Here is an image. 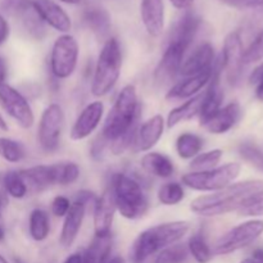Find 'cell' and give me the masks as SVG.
<instances>
[{"instance_id":"cell-1","label":"cell","mask_w":263,"mask_h":263,"mask_svg":"<svg viewBox=\"0 0 263 263\" xmlns=\"http://www.w3.org/2000/svg\"><path fill=\"white\" fill-rule=\"evenodd\" d=\"M263 195V182L259 180L236 182L212 194L198 197L190 203V211L202 217H217L240 211Z\"/></svg>"},{"instance_id":"cell-2","label":"cell","mask_w":263,"mask_h":263,"mask_svg":"<svg viewBox=\"0 0 263 263\" xmlns=\"http://www.w3.org/2000/svg\"><path fill=\"white\" fill-rule=\"evenodd\" d=\"M189 230V221H171L141 231L131 247V261L134 263L146 262L162 249L179 243Z\"/></svg>"},{"instance_id":"cell-3","label":"cell","mask_w":263,"mask_h":263,"mask_svg":"<svg viewBox=\"0 0 263 263\" xmlns=\"http://www.w3.org/2000/svg\"><path fill=\"white\" fill-rule=\"evenodd\" d=\"M140 112L141 107L136 87L134 85H126L118 92L115 104L105 117L100 136L109 145L116 139L138 127Z\"/></svg>"},{"instance_id":"cell-4","label":"cell","mask_w":263,"mask_h":263,"mask_svg":"<svg viewBox=\"0 0 263 263\" xmlns=\"http://www.w3.org/2000/svg\"><path fill=\"white\" fill-rule=\"evenodd\" d=\"M109 189L113 194L116 208L127 220H139L149 210V200L143 185L123 172H117L110 179Z\"/></svg>"},{"instance_id":"cell-5","label":"cell","mask_w":263,"mask_h":263,"mask_svg":"<svg viewBox=\"0 0 263 263\" xmlns=\"http://www.w3.org/2000/svg\"><path fill=\"white\" fill-rule=\"evenodd\" d=\"M122 68V50L116 37L107 39L98 57L91 82V94L104 97L118 82Z\"/></svg>"},{"instance_id":"cell-6","label":"cell","mask_w":263,"mask_h":263,"mask_svg":"<svg viewBox=\"0 0 263 263\" xmlns=\"http://www.w3.org/2000/svg\"><path fill=\"white\" fill-rule=\"evenodd\" d=\"M241 166L235 162L217 166L208 171H198L185 174L181 181L185 186L195 192H218L233 184L239 177Z\"/></svg>"},{"instance_id":"cell-7","label":"cell","mask_w":263,"mask_h":263,"mask_svg":"<svg viewBox=\"0 0 263 263\" xmlns=\"http://www.w3.org/2000/svg\"><path fill=\"white\" fill-rule=\"evenodd\" d=\"M80 46L72 35L64 33L55 39L50 51V72L57 80L69 79L77 68Z\"/></svg>"},{"instance_id":"cell-8","label":"cell","mask_w":263,"mask_h":263,"mask_svg":"<svg viewBox=\"0 0 263 263\" xmlns=\"http://www.w3.org/2000/svg\"><path fill=\"white\" fill-rule=\"evenodd\" d=\"M263 234V220H251L223 234L213 246V254L225 256L251 246Z\"/></svg>"},{"instance_id":"cell-9","label":"cell","mask_w":263,"mask_h":263,"mask_svg":"<svg viewBox=\"0 0 263 263\" xmlns=\"http://www.w3.org/2000/svg\"><path fill=\"white\" fill-rule=\"evenodd\" d=\"M0 9L20 21L21 26L33 40L41 41L46 36V25L35 10L32 0H2Z\"/></svg>"},{"instance_id":"cell-10","label":"cell","mask_w":263,"mask_h":263,"mask_svg":"<svg viewBox=\"0 0 263 263\" xmlns=\"http://www.w3.org/2000/svg\"><path fill=\"white\" fill-rule=\"evenodd\" d=\"M64 128V112L57 103H51L44 109L37 128V141L46 153H53L59 148Z\"/></svg>"},{"instance_id":"cell-11","label":"cell","mask_w":263,"mask_h":263,"mask_svg":"<svg viewBox=\"0 0 263 263\" xmlns=\"http://www.w3.org/2000/svg\"><path fill=\"white\" fill-rule=\"evenodd\" d=\"M244 49L241 36L238 31L230 32L223 41L222 54L220 57L222 72L231 86H236L241 81L244 73Z\"/></svg>"},{"instance_id":"cell-12","label":"cell","mask_w":263,"mask_h":263,"mask_svg":"<svg viewBox=\"0 0 263 263\" xmlns=\"http://www.w3.org/2000/svg\"><path fill=\"white\" fill-rule=\"evenodd\" d=\"M0 105L20 127L28 130L35 123V115L28 100L7 82L0 85Z\"/></svg>"},{"instance_id":"cell-13","label":"cell","mask_w":263,"mask_h":263,"mask_svg":"<svg viewBox=\"0 0 263 263\" xmlns=\"http://www.w3.org/2000/svg\"><path fill=\"white\" fill-rule=\"evenodd\" d=\"M187 50L189 49L181 44L167 41L161 61L158 62L154 71V81L158 85L168 84L172 81L180 73Z\"/></svg>"},{"instance_id":"cell-14","label":"cell","mask_w":263,"mask_h":263,"mask_svg":"<svg viewBox=\"0 0 263 263\" xmlns=\"http://www.w3.org/2000/svg\"><path fill=\"white\" fill-rule=\"evenodd\" d=\"M104 116V104L100 100H95L87 104L79 117L76 118L69 131V138L73 141L85 140L89 138L98 127Z\"/></svg>"},{"instance_id":"cell-15","label":"cell","mask_w":263,"mask_h":263,"mask_svg":"<svg viewBox=\"0 0 263 263\" xmlns=\"http://www.w3.org/2000/svg\"><path fill=\"white\" fill-rule=\"evenodd\" d=\"M164 127H166V121L162 115H156L144 121L143 123H139L131 149L134 152L152 151V148L156 146L163 136Z\"/></svg>"},{"instance_id":"cell-16","label":"cell","mask_w":263,"mask_h":263,"mask_svg":"<svg viewBox=\"0 0 263 263\" xmlns=\"http://www.w3.org/2000/svg\"><path fill=\"white\" fill-rule=\"evenodd\" d=\"M117 211L113 194L108 187L94 203V234L95 236H107L112 234L115 213Z\"/></svg>"},{"instance_id":"cell-17","label":"cell","mask_w":263,"mask_h":263,"mask_svg":"<svg viewBox=\"0 0 263 263\" xmlns=\"http://www.w3.org/2000/svg\"><path fill=\"white\" fill-rule=\"evenodd\" d=\"M32 4L44 23L62 33L69 32L72 21L66 10L53 0H32Z\"/></svg>"},{"instance_id":"cell-18","label":"cell","mask_w":263,"mask_h":263,"mask_svg":"<svg viewBox=\"0 0 263 263\" xmlns=\"http://www.w3.org/2000/svg\"><path fill=\"white\" fill-rule=\"evenodd\" d=\"M216 53L211 43H203L187 57L182 63L180 74L185 77L195 76L205 71H211L215 64Z\"/></svg>"},{"instance_id":"cell-19","label":"cell","mask_w":263,"mask_h":263,"mask_svg":"<svg viewBox=\"0 0 263 263\" xmlns=\"http://www.w3.org/2000/svg\"><path fill=\"white\" fill-rule=\"evenodd\" d=\"M212 69L203 72V73L195 74V76L185 77L182 81L175 84L167 91L166 99L170 100V102H172V100L174 102L175 100H187L202 92V90L210 84L211 77H212Z\"/></svg>"},{"instance_id":"cell-20","label":"cell","mask_w":263,"mask_h":263,"mask_svg":"<svg viewBox=\"0 0 263 263\" xmlns=\"http://www.w3.org/2000/svg\"><path fill=\"white\" fill-rule=\"evenodd\" d=\"M200 25H202V20L197 13L186 12L176 21L174 27L171 28L167 41L181 44L185 48L190 49L198 31H199Z\"/></svg>"},{"instance_id":"cell-21","label":"cell","mask_w":263,"mask_h":263,"mask_svg":"<svg viewBox=\"0 0 263 263\" xmlns=\"http://www.w3.org/2000/svg\"><path fill=\"white\" fill-rule=\"evenodd\" d=\"M86 205L80 202H72L68 213L64 216L63 225H62L61 235H59V244L63 248H69L79 236L80 230L82 228Z\"/></svg>"},{"instance_id":"cell-22","label":"cell","mask_w":263,"mask_h":263,"mask_svg":"<svg viewBox=\"0 0 263 263\" xmlns=\"http://www.w3.org/2000/svg\"><path fill=\"white\" fill-rule=\"evenodd\" d=\"M141 21L145 31L152 37H158L164 30L163 0H141Z\"/></svg>"},{"instance_id":"cell-23","label":"cell","mask_w":263,"mask_h":263,"mask_svg":"<svg viewBox=\"0 0 263 263\" xmlns=\"http://www.w3.org/2000/svg\"><path fill=\"white\" fill-rule=\"evenodd\" d=\"M241 116V108L238 102L229 103L208 121L204 128L213 135H222L230 131L239 122Z\"/></svg>"},{"instance_id":"cell-24","label":"cell","mask_w":263,"mask_h":263,"mask_svg":"<svg viewBox=\"0 0 263 263\" xmlns=\"http://www.w3.org/2000/svg\"><path fill=\"white\" fill-rule=\"evenodd\" d=\"M82 22L98 37L103 39L109 35L112 22L110 15L103 7L97 4H89L82 10Z\"/></svg>"},{"instance_id":"cell-25","label":"cell","mask_w":263,"mask_h":263,"mask_svg":"<svg viewBox=\"0 0 263 263\" xmlns=\"http://www.w3.org/2000/svg\"><path fill=\"white\" fill-rule=\"evenodd\" d=\"M141 167L146 174L159 179H170L175 172L174 162L159 152H149L141 158Z\"/></svg>"},{"instance_id":"cell-26","label":"cell","mask_w":263,"mask_h":263,"mask_svg":"<svg viewBox=\"0 0 263 263\" xmlns=\"http://www.w3.org/2000/svg\"><path fill=\"white\" fill-rule=\"evenodd\" d=\"M202 103H203V91L199 92L198 95H195V97L187 99L186 102L180 104L179 107L170 110L168 116H167V121H166L167 127L172 128L175 127V126L179 125V123L186 122V121H190L194 117H197L200 112Z\"/></svg>"},{"instance_id":"cell-27","label":"cell","mask_w":263,"mask_h":263,"mask_svg":"<svg viewBox=\"0 0 263 263\" xmlns=\"http://www.w3.org/2000/svg\"><path fill=\"white\" fill-rule=\"evenodd\" d=\"M20 174L22 175L23 180L27 185L28 192L40 193L48 189L49 186H53L50 164L49 166L39 164V166L30 167V168L20 170Z\"/></svg>"},{"instance_id":"cell-28","label":"cell","mask_w":263,"mask_h":263,"mask_svg":"<svg viewBox=\"0 0 263 263\" xmlns=\"http://www.w3.org/2000/svg\"><path fill=\"white\" fill-rule=\"evenodd\" d=\"M112 247V234L107 236H94L82 254V263H108Z\"/></svg>"},{"instance_id":"cell-29","label":"cell","mask_w":263,"mask_h":263,"mask_svg":"<svg viewBox=\"0 0 263 263\" xmlns=\"http://www.w3.org/2000/svg\"><path fill=\"white\" fill-rule=\"evenodd\" d=\"M50 171L53 185H59V186H68L74 184L81 175V170L76 162H61V163L50 164Z\"/></svg>"},{"instance_id":"cell-30","label":"cell","mask_w":263,"mask_h":263,"mask_svg":"<svg viewBox=\"0 0 263 263\" xmlns=\"http://www.w3.org/2000/svg\"><path fill=\"white\" fill-rule=\"evenodd\" d=\"M28 231L35 241H44L50 234V218L46 211L41 208L31 211L28 218Z\"/></svg>"},{"instance_id":"cell-31","label":"cell","mask_w":263,"mask_h":263,"mask_svg":"<svg viewBox=\"0 0 263 263\" xmlns=\"http://www.w3.org/2000/svg\"><path fill=\"white\" fill-rule=\"evenodd\" d=\"M204 141L199 135L193 133H184L177 138L176 152L181 159H193L202 153Z\"/></svg>"},{"instance_id":"cell-32","label":"cell","mask_w":263,"mask_h":263,"mask_svg":"<svg viewBox=\"0 0 263 263\" xmlns=\"http://www.w3.org/2000/svg\"><path fill=\"white\" fill-rule=\"evenodd\" d=\"M2 185L8 197H12L14 199H22L28 193L27 185L20 171L5 172L2 179Z\"/></svg>"},{"instance_id":"cell-33","label":"cell","mask_w":263,"mask_h":263,"mask_svg":"<svg viewBox=\"0 0 263 263\" xmlns=\"http://www.w3.org/2000/svg\"><path fill=\"white\" fill-rule=\"evenodd\" d=\"M186 247L187 251H189V254H192L193 258L198 263H208L213 258L212 248L208 246L207 240L203 236V234H194L189 239Z\"/></svg>"},{"instance_id":"cell-34","label":"cell","mask_w":263,"mask_h":263,"mask_svg":"<svg viewBox=\"0 0 263 263\" xmlns=\"http://www.w3.org/2000/svg\"><path fill=\"white\" fill-rule=\"evenodd\" d=\"M157 198H158L159 203L163 205H168V207L177 205L185 198L184 186L176 181L166 182L158 189Z\"/></svg>"},{"instance_id":"cell-35","label":"cell","mask_w":263,"mask_h":263,"mask_svg":"<svg viewBox=\"0 0 263 263\" xmlns=\"http://www.w3.org/2000/svg\"><path fill=\"white\" fill-rule=\"evenodd\" d=\"M0 157L9 163H18L26 157V149L21 141L10 138H0Z\"/></svg>"},{"instance_id":"cell-36","label":"cell","mask_w":263,"mask_h":263,"mask_svg":"<svg viewBox=\"0 0 263 263\" xmlns=\"http://www.w3.org/2000/svg\"><path fill=\"white\" fill-rule=\"evenodd\" d=\"M222 157L223 152L221 149H212V151L203 152V153H199L197 157L192 159L190 168L193 170V172L213 170L218 166Z\"/></svg>"},{"instance_id":"cell-37","label":"cell","mask_w":263,"mask_h":263,"mask_svg":"<svg viewBox=\"0 0 263 263\" xmlns=\"http://www.w3.org/2000/svg\"><path fill=\"white\" fill-rule=\"evenodd\" d=\"M187 256H189L187 247L176 243L157 253L153 263H184L187 259Z\"/></svg>"},{"instance_id":"cell-38","label":"cell","mask_w":263,"mask_h":263,"mask_svg":"<svg viewBox=\"0 0 263 263\" xmlns=\"http://www.w3.org/2000/svg\"><path fill=\"white\" fill-rule=\"evenodd\" d=\"M239 156L248 162L249 164L254 167V168L259 170L263 172V152L258 146L253 145L251 143H243L239 145Z\"/></svg>"},{"instance_id":"cell-39","label":"cell","mask_w":263,"mask_h":263,"mask_svg":"<svg viewBox=\"0 0 263 263\" xmlns=\"http://www.w3.org/2000/svg\"><path fill=\"white\" fill-rule=\"evenodd\" d=\"M244 64L257 63L263 59V30L254 37L251 45L244 50Z\"/></svg>"},{"instance_id":"cell-40","label":"cell","mask_w":263,"mask_h":263,"mask_svg":"<svg viewBox=\"0 0 263 263\" xmlns=\"http://www.w3.org/2000/svg\"><path fill=\"white\" fill-rule=\"evenodd\" d=\"M71 204L72 202L67 197H64V195H57L50 205L51 215H54L55 217L59 218H64V216L68 213L69 208H71Z\"/></svg>"},{"instance_id":"cell-41","label":"cell","mask_w":263,"mask_h":263,"mask_svg":"<svg viewBox=\"0 0 263 263\" xmlns=\"http://www.w3.org/2000/svg\"><path fill=\"white\" fill-rule=\"evenodd\" d=\"M249 81L256 86V97L263 102V63L259 64L253 72H252Z\"/></svg>"},{"instance_id":"cell-42","label":"cell","mask_w":263,"mask_h":263,"mask_svg":"<svg viewBox=\"0 0 263 263\" xmlns=\"http://www.w3.org/2000/svg\"><path fill=\"white\" fill-rule=\"evenodd\" d=\"M241 216H248V217H257V216H263V195L259 197L258 199L253 200L252 203H249L248 205H246L244 208H241L239 211Z\"/></svg>"},{"instance_id":"cell-43","label":"cell","mask_w":263,"mask_h":263,"mask_svg":"<svg viewBox=\"0 0 263 263\" xmlns=\"http://www.w3.org/2000/svg\"><path fill=\"white\" fill-rule=\"evenodd\" d=\"M223 4L229 7L238 8V9H246V8H256L259 0H220Z\"/></svg>"},{"instance_id":"cell-44","label":"cell","mask_w":263,"mask_h":263,"mask_svg":"<svg viewBox=\"0 0 263 263\" xmlns=\"http://www.w3.org/2000/svg\"><path fill=\"white\" fill-rule=\"evenodd\" d=\"M97 195L92 192H89V190H81L76 194V198H74V202H80L82 204H85L87 207L89 203H92L94 204L95 200H97Z\"/></svg>"},{"instance_id":"cell-45","label":"cell","mask_w":263,"mask_h":263,"mask_svg":"<svg viewBox=\"0 0 263 263\" xmlns=\"http://www.w3.org/2000/svg\"><path fill=\"white\" fill-rule=\"evenodd\" d=\"M10 33V27L8 21L5 20V17L3 14H0V46L8 40Z\"/></svg>"},{"instance_id":"cell-46","label":"cell","mask_w":263,"mask_h":263,"mask_svg":"<svg viewBox=\"0 0 263 263\" xmlns=\"http://www.w3.org/2000/svg\"><path fill=\"white\" fill-rule=\"evenodd\" d=\"M240 263H263V249H257L249 258L243 259Z\"/></svg>"},{"instance_id":"cell-47","label":"cell","mask_w":263,"mask_h":263,"mask_svg":"<svg viewBox=\"0 0 263 263\" xmlns=\"http://www.w3.org/2000/svg\"><path fill=\"white\" fill-rule=\"evenodd\" d=\"M170 2H171V4L174 5L175 8H177V9L186 10L194 4L195 0H170Z\"/></svg>"},{"instance_id":"cell-48","label":"cell","mask_w":263,"mask_h":263,"mask_svg":"<svg viewBox=\"0 0 263 263\" xmlns=\"http://www.w3.org/2000/svg\"><path fill=\"white\" fill-rule=\"evenodd\" d=\"M8 76V67L5 59L0 55V85L5 84Z\"/></svg>"},{"instance_id":"cell-49","label":"cell","mask_w":263,"mask_h":263,"mask_svg":"<svg viewBox=\"0 0 263 263\" xmlns=\"http://www.w3.org/2000/svg\"><path fill=\"white\" fill-rule=\"evenodd\" d=\"M63 263H82V254L81 253H72L71 256L67 257Z\"/></svg>"},{"instance_id":"cell-50","label":"cell","mask_w":263,"mask_h":263,"mask_svg":"<svg viewBox=\"0 0 263 263\" xmlns=\"http://www.w3.org/2000/svg\"><path fill=\"white\" fill-rule=\"evenodd\" d=\"M0 130L8 131V123H7V121L4 120V117L2 116V113H0Z\"/></svg>"},{"instance_id":"cell-51","label":"cell","mask_w":263,"mask_h":263,"mask_svg":"<svg viewBox=\"0 0 263 263\" xmlns=\"http://www.w3.org/2000/svg\"><path fill=\"white\" fill-rule=\"evenodd\" d=\"M108 263H126V261L122 258V257L117 256V257H113V258H110L109 261H108Z\"/></svg>"},{"instance_id":"cell-52","label":"cell","mask_w":263,"mask_h":263,"mask_svg":"<svg viewBox=\"0 0 263 263\" xmlns=\"http://www.w3.org/2000/svg\"><path fill=\"white\" fill-rule=\"evenodd\" d=\"M61 2L63 3H67V4H79L81 0H61Z\"/></svg>"},{"instance_id":"cell-53","label":"cell","mask_w":263,"mask_h":263,"mask_svg":"<svg viewBox=\"0 0 263 263\" xmlns=\"http://www.w3.org/2000/svg\"><path fill=\"white\" fill-rule=\"evenodd\" d=\"M4 238H5V231L4 229H3V226L0 225V241L4 240Z\"/></svg>"},{"instance_id":"cell-54","label":"cell","mask_w":263,"mask_h":263,"mask_svg":"<svg viewBox=\"0 0 263 263\" xmlns=\"http://www.w3.org/2000/svg\"><path fill=\"white\" fill-rule=\"evenodd\" d=\"M256 9H258V10H261V12H263V0H259V3H258V5L256 7Z\"/></svg>"},{"instance_id":"cell-55","label":"cell","mask_w":263,"mask_h":263,"mask_svg":"<svg viewBox=\"0 0 263 263\" xmlns=\"http://www.w3.org/2000/svg\"><path fill=\"white\" fill-rule=\"evenodd\" d=\"M0 263H8V261H7V259H5V258H4V257H3V256H2V254H0Z\"/></svg>"},{"instance_id":"cell-56","label":"cell","mask_w":263,"mask_h":263,"mask_svg":"<svg viewBox=\"0 0 263 263\" xmlns=\"http://www.w3.org/2000/svg\"><path fill=\"white\" fill-rule=\"evenodd\" d=\"M14 263H26V262L22 261L21 258H14Z\"/></svg>"}]
</instances>
